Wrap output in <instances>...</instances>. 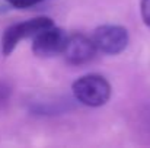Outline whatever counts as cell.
Segmentation results:
<instances>
[{"label":"cell","mask_w":150,"mask_h":148,"mask_svg":"<svg viewBox=\"0 0 150 148\" xmlns=\"http://www.w3.org/2000/svg\"><path fill=\"white\" fill-rule=\"evenodd\" d=\"M6 1L16 9H28V7H34L45 0H6Z\"/></svg>","instance_id":"obj_6"},{"label":"cell","mask_w":150,"mask_h":148,"mask_svg":"<svg viewBox=\"0 0 150 148\" xmlns=\"http://www.w3.org/2000/svg\"><path fill=\"white\" fill-rule=\"evenodd\" d=\"M96 47L92 38L83 34H73L67 36V42L63 49V55L69 64L83 65L95 58Z\"/></svg>","instance_id":"obj_5"},{"label":"cell","mask_w":150,"mask_h":148,"mask_svg":"<svg viewBox=\"0 0 150 148\" xmlns=\"http://www.w3.org/2000/svg\"><path fill=\"white\" fill-rule=\"evenodd\" d=\"M67 36L69 35L66 34L64 29L52 25L32 36V51L35 55L44 58L63 54L64 45L67 42Z\"/></svg>","instance_id":"obj_4"},{"label":"cell","mask_w":150,"mask_h":148,"mask_svg":"<svg viewBox=\"0 0 150 148\" xmlns=\"http://www.w3.org/2000/svg\"><path fill=\"white\" fill-rule=\"evenodd\" d=\"M71 90L79 103L89 107L103 106L111 97V84L99 74H88L77 79Z\"/></svg>","instance_id":"obj_1"},{"label":"cell","mask_w":150,"mask_h":148,"mask_svg":"<svg viewBox=\"0 0 150 148\" xmlns=\"http://www.w3.org/2000/svg\"><path fill=\"white\" fill-rule=\"evenodd\" d=\"M54 25V22L47 16H40V18H34L21 23H15L10 25L4 34H3V39H1V51L3 55H10L13 52V49L16 48V45L19 44V41L25 39V38H32L35 34H38L40 31L50 28Z\"/></svg>","instance_id":"obj_2"},{"label":"cell","mask_w":150,"mask_h":148,"mask_svg":"<svg viewBox=\"0 0 150 148\" xmlns=\"http://www.w3.org/2000/svg\"><path fill=\"white\" fill-rule=\"evenodd\" d=\"M140 12H142L143 22L146 23V26L150 28V0H142L140 1Z\"/></svg>","instance_id":"obj_7"},{"label":"cell","mask_w":150,"mask_h":148,"mask_svg":"<svg viewBox=\"0 0 150 148\" xmlns=\"http://www.w3.org/2000/svg\"><path fill=\"white\" fill-rule=\"evenodd\" d=\"M9 96H10V87L6 86L4 83H0V103L6 102Z\"/></svg>","instance_id":"obj_8"},{"label":"cell","mask_w":150,"mask_h":148,"mask_svg":"<svg viewBox=\"0 0 150 148\" xmlns=\"http://www.w3.org/2000/svg\"><path fill=\"white\" fill-rule=\"evenodd\" d=\"M92 41L98 51L109 55L122 52L128 45V32L120 25H102L95 29Z\"/></svg>","instance_id":"obj_3"}]
</instances>
